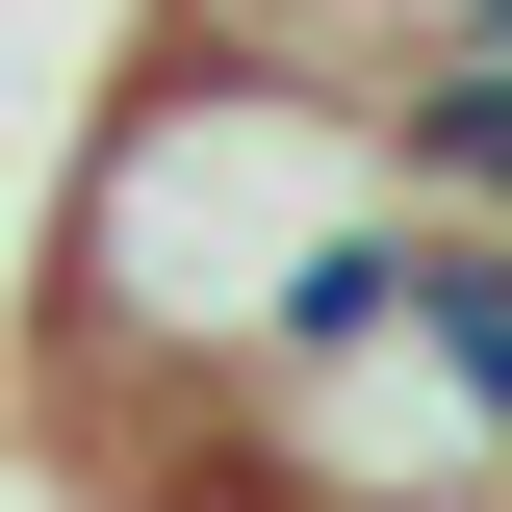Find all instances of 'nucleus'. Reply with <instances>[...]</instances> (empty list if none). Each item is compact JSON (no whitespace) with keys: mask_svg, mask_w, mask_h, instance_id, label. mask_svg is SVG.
<instances>
[{"mask_svg":"<svg viewBox=\"0 0 512 512\" xmlns=\"http://www.w3.org/2000/svg\"><path fill=\"white\" fill-rule=\"evenodd\" d=\"M359 128H384V180H410V205H487V231H512V52H487V26L359 52Z\"/></svg>","mask_w":512,"mask_h":512,"instance_id":"nucleus-1","label":"nucleus"}]
</instances>
